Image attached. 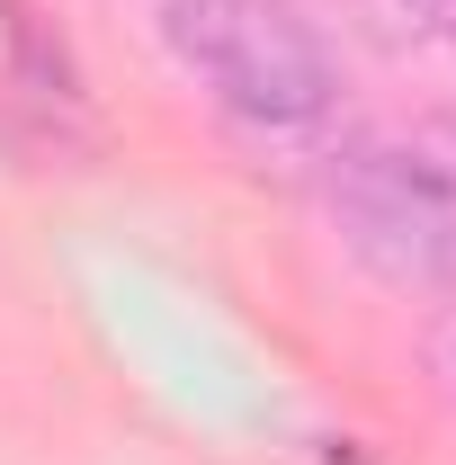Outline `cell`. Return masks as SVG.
I'll return each instance as SVG.
<instances>
[{
  "instance_id": "obj_5",
  "label": "cell",
  "mask_w": 456,
  "mask_h": 465,
  "mask_svg": "<svg viewBox=\"0 0 456 465\" xmlns=\"http://www.w3.org/2000/svg\"><path fill=\"white\" fill-rule=\"evenodd\" d=\"M439 36H448V45H456V0H448V27H439Z\"/></svg>"
},
{
  "instance_id": "obj_1",
  "label": "cell",
  "mask_w": 456,
  "mask_h": 465,
  "mask_svg": "<svg viewBox=\"0 0 456 465\" xmlns=\"http://www.w3.org/2000/svg\"><path fill=\"white\" fill-rule=\"evenodd\" d=\"M171 63L260 143L322 134L341 108L332 36L304 18V0H162Z\"/></svg>"
},
{
  "instance_id": "obj_4",
  "label": "cell",
  "mask_w": 456,
  "mask_h": 465,
  "mask_svg": "<svg viewBox=\"0 0 456 465\" xmlns=\"http://www.w3.org/2000/svg\"><path fill=\"white\" fill-rule=\"evenodd\" d=\"M430 376L448 385V403H456V313L439 322V331H430Z\"/></svg>"
},
{
  "instance_id": "obj_2",
  "label": "cell",
  "mask_w": 456,
  "mask_h": 465,
  "mask_svg": "<svg viewBox=\"0 0 456 465\" xmlns=\"http://www.w3.org/2000/svg\"><path fill=\"white\" fill-rule=\"evenodd\" d=\"M322 215L385 287L456 295V108L341 143L322 162Z\"/></svg>"
},
{
  "instance_id": "obj_3",
  "label": "cell",
  "mask_w": 456,
  "mask_h": 465,
  "mask_svg": "<svg viewBox=\"0 0 456 465\" xmlns=\"http://www.w3.org/2000/svg\"><path fill=\"white\" fill-rule=\"evenodd\" d=\"M349 9H358V27L376 45H421V36L448 27V0H349Z\"/></svg>"
}]
</instances>
